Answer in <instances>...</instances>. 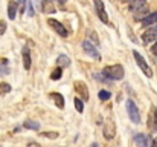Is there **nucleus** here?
Returning a JSON list of instances; mask_svg holds the SVG:
<instances>
[{
  "label": "nucleus",
  "mask_w": 157,
  "mask_h": 147,
  "mask_svg": "<svg viewBox=\"0 0 157 147\" xmlns=\"http://www.w3.org/2000/svg\"><path fill=\"white\" fill-rule=\"evenodd\" d=\"M23 127H25V129H28V130H38V129H40V123L32 121V120H28V121H25Z\"/></svg>",
  "instance_id": "a211bd4d"
},
{
  "label": "nucleus",
  "mask_w": 157,
  "mask_h": 147,
  "mask_svg": "<svg viewBox=\"0 0 157 147\" xmlns=\"http://www.w3.org/2000/svg\"><path fill=\"white\" fill-rule=\"evenodd\" d=\"M147 127H148V130H150L151 133H156L157 132V107L156 106H151V109H150Z\"/></svg>",
  "instance_id": "39448f33"
},
{
  "label": "nucleus",
  "mask_w": 157,
  "mask_h": 147,
  "mask_svg": "<svg viewBox=\"0 0 157 147\" xmlns=\"http://www.w3.org/2000/svg\"><path fill=\"white\" fill-rule=\"evenodd\" d=\"M73 88H75V91H76V95H78L79 98H82L84 101H87V100L90 98L89 88L86 86V83H84V81H75Z\"/></svg>",
  "instance_id": "423d86ee"
},
{
  "label": "nucleus",
  "mask_w": 157,
  "mask_h": 147,
  "mask_svg": "<svg viewBox=\"0 0 157 147\" xmlns=\"http://www.w3.org/2000/svg\"><path fill=\"white\" fill-rule=\"evenodd\" d=\"M134 143L139 144V146H150V144H153V141H151L147 135H144V133L134 135Z\"/></svg>",
  "instance_id": "ddd939ff"
},
{
  "label": "nucleus",
  "mask_w": 157,
  "mask_h": 147,
  "mask_svg": "<svg viewBox=\"0 0 157 147\" xmlns=\"http://www.w3.org/2000/svg\"><path fill=\"white\" fill-rule=\"evenodd\" d=\"M48 23H49V26L56 31V34H59L61 37H67L69 35V32H67V29L64 28V25H61L58 20H55V18H49L48 20Z\"/></svg>",
  "instance_id": "1a4fd4ad"
},
{
  "label": "nucleus",
  "mask_w": 157,
  "mask_h": 147,
  "mask_svg": "<svg viewBox=\"0 0 157 147\" xmlns=\"http://www.w3.org/2000/svg\"><path fill=\"white\" fill-rule=\"evenodd\" d=\"M26 9H28V14H29V17H34V6H32V2L31 0H28V5H26Z\"/></svg>",
  "instance_id": "cd10ccee"
},
{
  "label": "nucleus",
  "mask_w": 157,
  "mask_h": 147,
  "mask_svg": "<svg viewBox=\"0 0 157 147\" xmlns=\"http://www.w3.org/2000/svg\"><path fill=\"white\" fill-rule=\"evenodd\" d=\"M61 72H63V67H59V66H58L55 71H52L51 78H52V80H59V78H61Z\"/></svg>",
  "instance_id": "b1692460"
},
{
  "label": "nucleus",
  "mask_w": 157,
  "mask_h": 147,
  "mask_svg": "<svg viewBox=\"0 0 157 147\" xmlns=\"http://www.w3.org/2000/svg\"><path fill=\"white\" fill-rule=\"evenodd\" d=\"M147 2H148V0H131V2H130V6H128L130 12H137L139 9H142V8L147 5Z\"/></svg>",
  "instance_id": "9b49d317"
},
{
  "label": "nucleus",
  "mask_w": 157,
  "mask_h": 147,
  "mask_svg": "<svg viewBox=\"0 0 157 147\" xmlns=\"http://www.w3.org/2000/svg\"><path fill=\"white\" fill-rule=\"evenodd\" d=\"M82 49H84V52H86L89 57H92V58L101 61V54H99V51L96 49V46H93V43H92L90 40H84V42H82Z\"/></svg>",
  "instance_id": "20e7f679"
},
{
  "label": "nucleus",
  "mask_w": 157,
  "mask_h": 147,
  "mask_svg": "<svg viewBox=\"0 0 157 147\" xmlns=\"http://www.w3.org/2000/svg\"><path fill=\"white\" fill-rule=\"evenodd\" d=\"M157 23V11L156 12H150L144 20H142V26L144 28H148V26H151V25H154Z\"/></svg>",
  "instance_id": "2eb2a0df"
},
{
  "label": "nucleus",
  "mask_w": 157,
  "mask_h": 147,
  "mask_svg": "<svg viewBox=\"0 0 157 147\" xmlns=\"http://www.w3.org/2000/svg\"><path fill=\"white\" fill-rule=\"evenodd\" d=\"M41 137H44V138H51V140H56V138H58V133H56V132H43Z\"/></svg>",
  "instance_id": "a878e982"
},
{
  "label": "nucleus",
  "mask_w": 157,
  "mask_h": 147,
  "mask_svg": "<svg viewBox=\"0 0 157 147\" xmlns=\"http://www.w3.org/2000/svg\"><path fill=\"white\" fill-rule=\"evenodd\" d=\"M9 74V66H8V58H3L0 63V75H8Z\"/></svg>",
  "instance_id": "412c9836"
},
{
  "label": "nucleus",
  "mask_w": 157,
  "mask_h": 147,
  "mask_svg": "<svg viewBox=\"0 0 157 147\" xmlns=\"http://www.w3.org/2000/svg\"><path fill=\"white\" fill-rule=\"evenodd\" d=\"M148 14H150V9L144 6L142 9H139V11H137V14H134V18H136V20H140V22H142V20H144V18H145V17H147Z\"/></svg>",
  "instance_id": "aec40b11"
},
{
  "label": "nucleus",
  "mask_w": 157,
  "mask_h": 147,
  "mask_svg": "<svg viewBox=\"0 0 157 147\" xmlns=\"http://www.w3.org/2000/svg\"><path fill=\"white\" fill-rule=\"evenodd\" d=\"M142 40H144V43H151V42L157 40V23L148 26V29L142 35Z\"/></svg>",
  "instance_id": "0eeeda50"
},
{
  "label": "nucleus",
  "mask_w": 157,
  "mask_h": 147,
  "mask_svg": "<svg viewBox=\"0 0 157 147\" xmlns=\"http://www.w3.org/2000/svg\"><path fill=\"white\" fill-rule=\"evenodd\" d=\"M56 64L59 66V67H69L70 66V58L67 57V55H58V58H56Z\"/></svg>",
  "instance_id": "f3484780"
},
{
  "label": "nucleus",
  "mask_w": 157,
  "mask_h": 147,
  "mask_svg": "<svg viewBox=\"0 0 157 147\" xmlns=\"http://www.w3.org/2000/svg\"><path fill=\"white\" fill-rule=\"evenodd\" d=\"M49 97L52 98V101L56 104V107L58 109H64V106H66V101H64V97L61 95V94H58V92H52Z\"/></svg>",
  "instance_id": "f8f14e48"
},
{
  "label": "nucleus",
  "mask_w": 157,
  "mask_h": 147,
  "mask_svg": "<svg viewBox=\"0 0 157 147\" xmlns=\"http://www.w3.org/2000/svg\"><path fill=\"white\" fill-rule=\"evenodd\" d=\"M102 74L108 80L111 81H117V80H122L124 75H125V71L122 67V64H111V66H105L102 69Z\"/></svg>",
  "instance_id": "f257e3e1"
},
{
  "label": "nucleus",
  "mask_w": 157,
  "mask_h": 147,
  "mask_svg": "<svg viewBox=\"0 0 157 147\" xmlns=\"http://www.w3.org/2000/svg\"><path fill=\"white\" fill-rule=\"evenodd\" d=\"M21 57H23V67H25L26 71H29L31 66H32V61H31V49H29V46H25V48L21 49Z\"/></svg>",
  "instance_id": "9d476101"
},
{
  "label": "nucleus",
  "mask_w": 157,
  "mask_h": 147,
  "mask_svg": "<svg viewBox=\"0 0 157 147\" xmlns=\"http://www.w3.org/2000/svg\"><path fill=\"white\" fill-rule=\"evenodd\" d=\"M133 57H134V60H136V63H137V66L142 69V72L147 75V77H153V71H151V67H150V64L145 61V58L137 52V51H133Z\"/></svg>",
  "instance_id": "7ed1b4c3"
},
{
  "label": "nucleus",
  "mask_w": 157,
  "mask_h": 147,
  "mask_svg": "<svg viewBox=\"0 0 157 147\" xmlns=\"http://www.w3.org/2000/svg\"><path fill=\"white\" fill-rule=\"evenodd\" d=\"M98 97H99L101 101H107L108 98H111V94H110L108 91H99V92H98Z\"/></svg>",
  "instance_id": "393cba45"
},
{
  "label": "nucleus",
  "mask_w": 157,
  "mask_h": 147,
  "mask_svg": "<svg viewBox=\"0 0 157 147\" xmlns=\"http://www.w3.org/2000/svg\"><path fill=\"white\" fill-rule=\"evenodd\" d=\"M125 106H127V113H128L130 120H131L134 124H139V123H140V113H139V109H137V106L134 104V101L128 98L127 103H125Z\"/></svg>",
  "instance_id": "f03ea898"
},
{
  "label": "nucleus",
  "mask_w": 157,
  "mask_h": 147,
  "mask_svg": "<svg viewBox=\"0 0 157 147\" xmlns=\"http://www.w3.org/2000/svg\"><path fill=\"white\" fill-rule=\"evenodd\" d=\"M56 2H58V3H59V5H61V6H64V3H66V2H67V0H56Z\"/></svg>",
  "instance_id": "2f4dec72"
},
{
  "label": "nucleus",
  "mask_w": 157,
  "mask_h": 147,
  "mask_svg": "<svg viewBox=\"0 0 157 147\" xmlns=\"http://www.w3.org/2000/svg\"><path fill=\"white\" fill-rule=\"evenodd\" d=\"M17 9H18L17 2H9V5H8V17H9V20H15Z\"/></svg>",
  "instance_id": "dca6fc26"
},
{
  "label": "nucleus",
  "mask_w": 157,
  "mask_h": 147,
  "mask_svg": "<svg viewBox=\"0 0 157 147\" xmlns=\"http://www.w3.org/2000/svg\"><path fill=\"white\" fill-rule=\"evenodd\" d=\"M11 92V86L8 83H0V95H6Z\"/></svg>",
  "instance_id": "5701e85b"
},
{
  "label": "nucleus",
  "mask_w": 157,
  "mask_h": 147,
  "mask_svg": "<svg viewBox=\"0 0 157 147\" xmlns=\"http://www.w3.org/2000/svg\"><path fill=\"white\" fill-rule=\"evenodd\" d=\"M6 28H8V25H6V22H0V35H3L5 32H6Z\"/></svg>",
  "instance_id": "c756f323"
},
{
  "label": "nucleus",
  "mask_w": 157,
  "mask_h": 147,
  "mask_svg": "<svg viewBox=\"0 0 157 147\" xmlns=\"http://www.w3.org/2000/svg\"><path fill=\"white\" fill-rule=\"evenodd\" d=\"M89 35H90V39H92V42H93L95 45H99V40H98V35H96V32H95V31H90V32H89Z\"/></svg>",
  "instance_id": "c85d7f7f"
},
{
  "label": "nucleus",
  "mask_w": 157,
  "mask_h": 147,
  "mask_svg": "<svg viewBox=\"0 0 157 147\" xmlns=\"http://www.w3.org/2000/svg\"><path fill=\"white\" fill-rule=\"evenodd\" d=\"M114 132H116V129H114V123H113V121H108V123L105 124V127H104L105 140H111V138L114 137Z\"/></svg>",
  "instance_id": "4468645a"
},
{
  "label": "nucleus",
  "mask_w": 157,
  "mask_h": 147,
  "mask_svg": "<svg viewBox=\"0 0 157 147\" xmlns=\"http://www.w3.org/2000/svg\"><path fill=\"white\" fill-rule=\"evenodd\" d=\"M151 52L154 54V55H157V42L153 45V48H151Z\"/></svg>",
  "instance_id": "7c9ffc66"
},
{
  "label": "nucleus",
  "mask_w": 157,
  "mask_h": 147,
  "mask_svg": "<svg viewBox=\"0 0 157 147\" xmlns=\"http://www.w3.org/2000/svg\"><path fill=\"white\" fill-rule=\"evenodd\" d=\"M43 12H46V14L55 12V6L52 5V0H43Z\"/></svg>",
  "instance_id": "6ab92c4d"
},
{
  "label": "nucleus",
  "mask_w": 157,
  "mask_h": 147,
  "mask_svg": "<svg viewBox=\"0 0 157 147\" xmlns=\"http://www.w3.org/2000/svg\"><path fill=\"white\" fill-rule=\"evenodd\" d=\"M73 104H75V107H76V110L79 112V113H82L84 112V103H82V98H75L73 100Z\"/></svg>",
  "instance_id": "4be33fe9"
},
{
  "label": "nucleus",
  "mask_w": 157,
  "mask_h": 147,
  "mask_svg": "<svg viewBox=\"0 0 157 147\" xmlns=\"http://www.w3.org/2000/svg\"><path fill=\"white\" fill-rule=\"evenodd\" d=\"M121 2H131V0H121Z\"/></svg>",
  "instance_id": "72a5a7b5"
},
{
  "label": "nucleus",
  "mask_w": 157,
  "mask_h": 147,
  "mask_svg": "<svg viewBox=\"0 0 157 147\" xmlns=\"http://www.w3.org/2000/svg\"><path fill=\"white\" fill-rule=\"evenodd\" d=\"M153 146H157V138L154 140V141H153Z\"/></svg>",
  "instance_id": "473e14b6"
},
{
  "label": "nucleus",
  "mask_w": 157,
  "mask_h": 147,
  "mask_svg": "<svg viewBox=\"0 0 157 147\" xmlns=\"http://www.w3.org/2000/svg\"><path fill=\"white\" fill-rule=\"evenodd\" d=\"M17 5H18V9H20V12H25V11H26L28 0H17Z\"/></svg>",
  "instance_id": "bb28decb"
},
{
  "label": "nucleus",
  "mask_w": 157,
  "mask_h": 147,
  "mask_svg": "<svg viewBox=\"0 0 157 147\" xmlns=\"http://www.w3.org/2000/svg\"><path fill=\"white\" fill-rule=\"evenodd\" d=\"M95 8H96V14L101 18V22L102 23H108V15H107V11H105L104 2L102 0H95Z\"/></svg>",
  "instance_id": "6e6552de"
}]
</instances>
